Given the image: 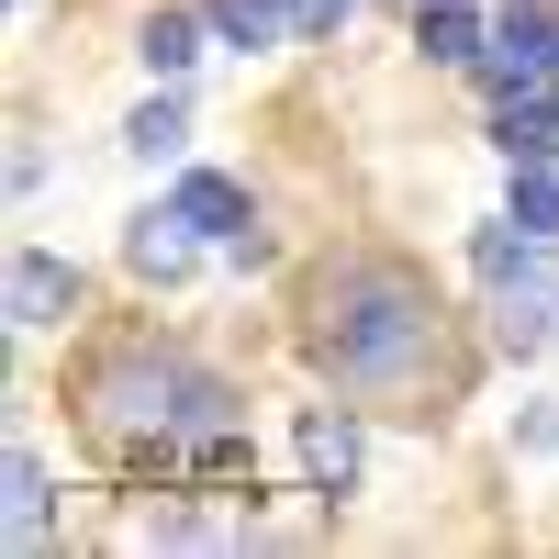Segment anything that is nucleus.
<instances>
[{
  "label": "nucleus",
  "mask_w": 559,
  "mask_h": 559,
  "mask_svg": "<svg viewBox=\"0 0 559 559\" xmlns=\"http://www.w3.org/2000/svg\"><path fill=\"white\" fill-rule=\"evenodd\" d=\"M492 146L503 157H559V102L548 90H515V102L492 112Z\"/></svg>",
  "instance_id": "11"
},
{
  "label": "nucleus",
  "mask_w": 559,
  "mask_h": 559,
  "mask_svg": "<svg viewBox=\"0 0 559 559\" xmlns=\"http://www.w3.org/2000/svg\"><path fill=\"white\" fill-rule=\"evenodd\" d=\"M292 448H302V481H313V492H347V481L369 471V437H358V414H324V403H302Z\"/></svg>",
  "instance_id": "4"
},
{
  "label": "nucleus",
  "mask_w": 559,
  "mask_h": 559,
  "mask_svg": "<svg viewBox=\"0 0 559 559\" xmlns=\"http://www.w3.org/2000/svg\"><path fill=\"white\" fill-rule=\"evenodd\" d=\"M548 336H559V313H548V292H503V302H492V347H503V358H537Z\"/></svg>",
  "instance_id": "14"
},
{
  "label": "nucleus",
  "mask_w": 559,
  "mask_h": 559,
  "mask_svg": "<svg viewBox=\"0 0 559 559\" xmlns=\"http://www.w3.org/2000/svg\"><path fill=\"white\" fill-rule=\"evenodd\" d=\"M68 313H79V269H68L57 247H23V258H12V324L45 336V324H68Z\"/></svg>",
  "instance_id": "6"
},
{
  "label": "nucleus",
  "mask_w": 559,
  "mask_h": 559,
  "mask_svg": "<svg viewBox=\"0 0 559 559\" xmlns=\"http://www.w3.org/2000/svg\"><path fill=\"white\" fill-rule=\"evenodd\" d=\"M102 414H123V426H224V414H236V392L213 381V369H179V358H112L102 369Z\"/></svg>",
  "instance_id": "2"
},
{
  "label": "nucleus",
  "mask_w": 559,
  "mask_h": 559,
  "mask_svg": "<svg viewBox=\"0 0 559 559\" xmlns=\"http://www.w3.org/2000/svg\"><path fill=\"white\" fill-rule=\"evenodd\" d=\"M347 12H358V0H292V45H324Z\"/></svg>",
  "instance_id": "16"
},
{
  "label": "nucleus",
  "mask_w": 559,
  "mask_h": 559,
  "mask_svg": "<svg viewBox=\"0 0 559 559\" xmlns=\"http://www.w3.org/2000/svg\"><path fill=\"white\" fill-rule=\"evenodd\" d=\"M179 146H191V112H179L168 90L123 112V157H134V168H179Z\"/></svg>",
  "instance_id": "9"
},
{
  "label": "nucleus",
  "mask_w": 559,
  "mask_h": 559,
  "mask_svg": "<svg viewBox=\"0 0 559 559\" xmlns=\"http://www.w3.org/2000/svg\"><path fill=\"white\" fill-rule=\"evenodd\" d=\"M168 213L191 224L202 247H236L247 224H258V213H247V179H224V168H179V191H168Z\"/></svg>",
  "instance_id": "5"
},
{
  "label": "nucleus",
  "mask_w": 559,
  "mask_h": 559,
  "mask_svg": "<svg viewBox=\"0 0 559 559\" xmlns=\"http://www.w3.org/2000/svg\"><path fill=\"white\" fill-rule=\"evenodd\" d=\"M123 258H134V280H191V269H202V236L157 202V213H134V224H123Z\"/></svg>",
  "instance_id": "7"
},
{
  "label": "nucleus",
  "mask_w": 559,
  "mask_h": 559,
  "mask_svg": "<svg viewBox=\"0 0 559 559\" xmlns=\"http://www.w3.org/2000/svg\"><path fill=\"white\" fill-rule=\"evenodd\" d=\"M559 68V23L537 12V0H515V12H503V34L481 45V90H492V102H515V90H537Z\"/></svg>",
  "instance_id": "3"
},
{
  "label": "nucleus",
  "mask_w": 559,
  "mask_h": 559,
  "mask_svg": "<svg viewBox=\"0 0 559 559\" xmlns=\"http://www.w3.org/2000/svg\"><path fill=\"white\" fill-rule=\"evenodd\" d=\"M414 45H426L437 68H481V12L471 0H426V12H414Z\"/></svg>",
  "instance_id": "10"
},
{
  "label": "nucleus",
  "mask_w": 559,
  "mask_h": 559,
  "mask_svg": "<svg viewBox=\"0 0 559 559\" xmlns=\"http://www.w3.org/2000/svg\"><path fill=\"white\" fill-rule=\"evenodd\" d=\"M202 34H213V12H146L134 23V57H146V79H191Z\"/></svg>",
  "instance_id": "8"
},
{
  "label": "nucleus",
  "mask_w": 559,
  "mask_h": 559,
  "mask_svg": "<svg viewBox=\"0 0 559 559\" xmlns=\"http://www.w3.org/2000/svg\"><path fill=\"white\" fill-rule=\"evenodd\" d=\"M12 537H23V548L57 537V481H45V459H34V448H12Z\"/></svg>",
  "instance_id": "13"
},
{
  "label": "nucleus",
  "mask_w": 559,
  "mask_h": 559,
  "mask_svg": "<svg viewBox=\"0 0 559 559\" xmlns=\"http://www.w3.org/2000/svg\"><path fill=\"white\" fill-rule=\"evenodd\" d=\"M515 224L559 236V157H515Z\"/></svg>",
  "instance_id": "15"
},
{
  "label": "nucleus",
  "mask_w": 559,
  "mask_h": 559,
  "mask_svg": "<svg viewBox=\"0 0 559 559\" xmlns=\"http://www.w3.org/2000/svg\"><path fill=\"white\" fill-rule=\"evenodd\" d=\"M515 448H526V459H559V403H526V414H515Z\"/></svg>",
  "instance_id": "17"
},
{
  "label": "nucleus",
  "mask_w": 559,
  "mask_h": 559,
  "mask_svg": "<svg viewBox=\"0 0 559 559\" xmlns=\"http://www.w3.org/2000/svg\"><path fill=\"white\" fill-rule=\"evenodd\" d=\"M224 45H247V57H269V45H292V0H202Z\"/></svg>",
  "instance_id": "12"
},
{
  "label": "nucleus",
  "mask_w": 559,
  "mask_h": 559,
  "mask_svg": "<svg viewBox=\"0 0 559 559\" xmlns=\"http://www.w3.org/2000/svg\"><path fill=\"white\" fill-rule=\"evenodd\" d=\"M437 347V302L426 280H403L392 258H347L336 280H324V324H313V358L336 369L347 392H392L414 381Z\"/></svg>",
  "instance_id": "1"
}]
</instances>
